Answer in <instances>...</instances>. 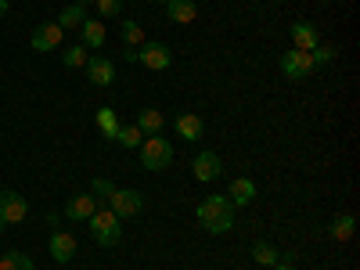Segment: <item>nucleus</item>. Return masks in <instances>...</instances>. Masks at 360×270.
Listing matches in <instances>:
<instances>
[{
    "mask_svg": "<svg viewBox=\"0 0 360 270\" xmlns=\"http://www.w3.org/2000/svg\"><path fill=\"white\" fill-rule=\"evenodd\" d=\"M195 217H198V224H202L209 234H227V231H234V205H231L227 195H209V198H202L198 209H195Z\"/></svg>",
    "mask_w": 360,
    "mask_h": 270,
    "instance_id": "nucleus-1",
    "label": "nucleus"
},
{
    "mask_svg": "<svg viewBox=\"0 0 360 270\" xmlns=\"http://www.w3.org/2000/svg\"><path fill=\"white\" fill-rule=\"evenodd\" d=\"M155 4H169V0H155Z\"/></svg>",
    "mask_w": 360,
    "mask_h": 270,
    "instance_id": "nucleus-32",
    "label": "nucleus"
},
{
    "mask_svg": "<svg viewBox=\"0 0 360 270\" xmlns=\"http://www.w3.org/2000/svg\"><path fill=\"white\" fill-rule=\"evenodd\" d=\"M86 22V8L83 4H72V8H65L62 15H58V25H62V33L65 29H79Z\"/></svg>",
    "mask_w": 360,
    "mask_h": 270,
    "instance_id": "nucleus-20",
    "label": "nucleus"
},
{
    "mask_svg": "<svg viewBox=\"0 0 360 270\" xmlns=\"http://www.w3.org/2000/svg\"><path fill=\"white\" fill-rule=\"evenodd\" d=\"M94 213H98V195H72L65 202V217L72 224H83V220H90Z\"/></svg>",
    "mask_w": 360,
    "mask_h": 270,
    "instance_id": "nucleus-10",
    "label": "nucleus"
},
{
    "mask_svg": "<svg viewBox=\"0 0 360 270\" xmlns=\"http://www.w3.org/2000/svg\"><path fill=\"white\" fill-rule=\"evenodd\" d=\"M317 65H314V58H310V51H285L281 54V72L288 76V79H307L310 72H314Z\"/></svg>",
    "mask_w": 360,
    "mask_h": 270,
    "instance_id": "nucleus-6",
    "label": "nucleus"
},
{
    "mask_svg": "<svg viewBox=\"0 0 360 270\" xmlns=\"http://www.w3.org/2000/svg\"><path fill=\"white\" fill-rule=\"evenodd\" d=\"M0 231H4V224H0Z\"/></svg>",
    "mask_w": 360,
    "mask_h": 270,
    "instance_id": "nucleus-33",
    "label": "nucleus"
},
{
    "mask_svg": "<svg viewBox=\"0 0 360 270\" xmlns=\"http://www.w3.org/2000/svg\"><path fill=\"white\" fill-rule=\"evenodd\" d=\"M62 37L65 33H62V25H58V22H40L29 40H33V51H54L58 44H62Z\"/></svg>",
    "mask_w": 360,
    "mask_h": 270,
    "instance_id": "nucleus-11",
    "label": "nucleus"
},
{
    "mask_svg": "<svg viewBox=\"0 0 360 270\" xmlns=\"http://www.w3.org/2000/svg\"><path fill=\"white\" fill-rule=\"evenodd\" d=\"M112 141H115V144H123V148H141V141H144V134H141L137 127H119Z\"/></svg>",
    "mask_w": 360,
    "mask_h": 270,
    "instance_id": "nucleus-24",
    "label": "nucleus"
},
{
    "mask_svg": "<svg viewBox=\"0 0 360 270\" xmlns=\"http://www.w3.org/2000/svg\"><path fill=\"white\" fill-rule=\"evenodd\" d=\"M173 127H176V137H184V141H198V137L205 134V123H202L195 112L176 115V119H173Z\"/></svg>",
    "mask_w": 360,
    "mask_h": 270,
    "instance_id": "nucleus-16",
    "label": "nucleus"
},
{
    "mask_svg": "<svg viewBox=\"0 0 360 270\" xmlns=\"http://www.w3.org/2000/svg\"><path fill=\"white\" fill-rule=\"evenodd\" d=\"M353 231H356V220H353V213H342V217H335V220H332V227H328V234H332L335 242H349V238H353Z\"/></svg>",
    "mask_w": 360,
    "mask_h": 270,
    "instance_id": "nucleus-19",
    "label": "nucleus"
},
{
    "mask_svg": "<svg viewBox=\"0 0 360 270\" xmlns=\"http://www.w3.org/2000/svg\"><path fill=\"white\" fill-rule=\"evenodd\" d=\"M79 37H83V47H86V51H98V47H105V22H98V18H86V22L79 25Z\"/></svg>",
    "mask_w": 360,
    "mask_h": 270,
    "instance_id": "nucleus-17",
    "label": "nucleus"
},
{
    "mask_svg": "<svg viewBox=\"0 0 360 270\" xmlns=\"http://www.w3.org/2000/svg\"><path fill=\"white\" fill-rule=\"evenodd\" d=\"M86 224H90V234H94V242H98V245L112 249V245H119V242H123V220H119V217L112 213L108 205H105V209L98 205V213L90 217Z\"/></svg>",
    "mask_w": 360,
    "mask_h": 270,
    "instance_id": "nucleus-2",
    "label": "nucleus"
},
{
    "mask_svg": "<svg viewBox=\"0 0 360 270\" xmlns=\"http://www.w3.org/2000/svg\"><path fill=\"white\" fill-rule=\"evenodd\" d=\"M252 259L263 263V266H274V263L281 259V249H274L270 242H256V245H252Z\"/></svg>",
    "mask_w": 360,
    "mask_h": 270,
    "instance_id": "nucleus-22",
    "label": "nucleus"
},
{
    "mask_svg": "<svg viewBox=\"0 0 360 270\" xmlns=\"http://www.w3.org/2000/svg\"><path fill=\"white\" fill-rule=\"evenodd\" d=\"M0 270H37V266L25 252H4L0 256Z\"/></svg>",
    "mask_w": 360,
    "mask_h": 270,
    "instance_id": "nucleus-23",
    "label": "nucleus"
},
{
    "mask_svg": "<svg viewBox=\"0 0 360 270\" xmlns=\"http://www.w3.org/2000/svg\"><path fill=\"white\" fill-rule=\"evenodd\" d=\"M83 69H86V79L94 83V86H112L115 83V65L108 62L105 54H90Z\"/></svg>",
    "mask_w": 360,
    "mask_h": 270,
    "instance_id": "nucleus-9",
    "label": "nucleus"
},
{
    "mask_svg": "<svg viewBox=\"0 0 360 270\" xmlns=\"http://www.w3.org/2000/svg\"><path fill=\"white\" fill-rule=\"evenodd\" d=\"M310 58H314V65H328V62H335V47L332 44H317L310 51Z\"/></svg>",
    "mask_w": 360,
    "mask_h": 270,
    "instance_id": "nucleus-27",
    "label": "nucleus"
},
{
    "mask_svg": "<svg viewBox=\"0 0 360 270\" xmlns=\"http://www.w3.org/2000/svg\"><path fill=\"white\" fill-rule=\"evenodd\" d=\"M94 4H98L101 18H115L119 11H123V0H94Z\"/></svg>",
    "mask_w": 360,
    "mask_h": 270,
    "instance_id": "nucleus-28",
    "label": "nucleus"
},
{
    "mask_svg": "<svg viewBox=\"0 0 360 270\" xmlns=\"http://www.w3.org/2000/svg\"><path fill=\"white\" fill-rule=\"evenodd\" d=\"M105 202H108V209H112L119 220H130V217H137L141 209H144V198L137 191H130V188H112V195Z\"/></svg>",
    "mask_w": 360,
    "mask_h": 270,
    "instance_id": "nucleus-5",
    "label": "nucleus"
},
{
    "mask_svg": "<svg viewBox=\"0 0 360 270\" xmlns=\"http://www.w3.org/2000/svg\"><path fill=\"white\" fill-rule=\"evenodd\" d=\"M86 58H90V51L76 44V47H69V51L62 54V62H65V69H83V65H86Z\"/></svg>",
    "mask_w": 360,
    "mask_h": 270,
    "instance_id": "nucleus-26",
    "label": "nucleus"
},
{
    "mask_svg": "<svg viewBox=\"0 0 360 270\" xmlns=\"http://www.w3.org/2000/svg\"><path fill=\"white\" fill-rule=\"evenodd\" d=\"M134 127H137L144 137H155V134H162V130H166V119H162V112H159V108H141Z\"/></svg>",
    "mask_w": 360,
    "mask_h": 270,
    "instance_id": "nucleus-15",
    "label": "nucleus"
},
{
    "mask_svg": "<svg viewBox=\"0 0 360 270\" xmlns=\"http://www.w3.org/2000/svg\"><path fill=\"white\" fill-rule=\"evenodd\" d=\"M166 15H169L173 22H180V25H188V22L198 18V8H195V0H169Z\"/></svg>",
    "mask_w": 360,
    "mask_h": 270,
    "instance_id": "nucleus-18",
    "label": "nucleus"
},
{
    "mask_svg": "<svg viewBox=\"0 0 360 270\" xmlns=\"http://www.w3.org/2000/svg\"><path fill=\"white\" fill-rule=\"evenodd\" d=\"M25 213H29V205H25V198L18 191H11V188L0 191V224H4V227L8 224H22Z\"/></svg>",
    "mask_w": 360,
    "mask_h": 270,
    "instance_id": "nucleus-7",
    "label": "nucleus"
},
{
    "mask_svg": "<svg viewBox=\"0 0 360 270\" xmlns=\"http://www.w3.org/2000/svg\"><path fill=\"white\" fill-rule=\"evenodd\" d=\"M119 127H123V123H119V115H115V108H98V130L112 141L115 137V130Z\"/></svg>",
    "mask_w": 360,
    "mask_h": 270,
    "instance_id": "nucleus-21",
    "label": "nucleus"
},
{
    "mask_svg": "<svg viewBox=\"0 0 360 270\" xmlns=\"http://www.w3.org/2000/svg\"><path fill=\"white\" fill-rule=\"evenodd\" d=\"M227 198H231L234 209H238V205H249V202L256 198V180H252V176H238V180H231Z\"/></svg>",
    "mask_w": 360,
    "mask_h": 270,
    "instance_id": "nucleus-14",
    "label": "nucleus"
},
{
    "mask_svg": "<svg viewBox=\"0 0 360 270\" xmlns=\"http://www.w3.org/2000/svg\"><path fill=\"white\" fill-rule=\"evenodd\" d=\"M8 8H11V4H8V0H0V18H4V15H8Z\"/></svg>",
    "mask_w": 360,
    "mask_h": 270,
    "instance_id": "nucleus-30",
    "label": "nucleus"
},
{
    "mask_svg": "<svg viewBox=\"0 0 360 270\" xmlns=\"http://www.w3.org/2000/svg\"><path fill=\"white\" fill-rule=\"evenodd\" d=\"M270 270H299V266H295V263H292L288 256H281V259H278L274 266H270Z\"/></svg>",
    "mask_w": 360,
    "mask_h": 270,
    "instance_id": "nucleus-29",
    "label": "nucleus"
},
{
    "mask_svg": "<svg viewBox=\"0 0 360 270\" xmlns=\"http://www.w3.org/2000/svg\"><path fill=\"white\" fill-rule=\"evenodd\" d=\"M119 33H123V44H127V47H141V44H144L141 22H123V29H119Z\"/></svg>",
    "mask_w": 360,
    "mask_h": 270,
    "instance_id": "nucleus-25",
    "label": "nucleus"
},
{
    "mask_svg": "<svg viewBox=\"0 0 360 270\" xmlns=\"http://www.w3.org/2000/svg\"><path fill=\"white\" fill-rule=\"evenodd\" d=\"M191 173H195L198 184H213V180L224 173V159L217 152H198L195 162H191Z\"/></svg>",
    "mask_w": 360,
    "mask_h": 270,
    "instance_id": "nucleus-8",
    "label": "nucleus"
},
{
    "mask_svg": "<svg viewBox=\"0 0 360 270\" xmlns=\"http://www.w3.org/2000/svg\"><path fill=\"white\" fill-rule=\"evenodd\" d=\"M288 37H292V47H295V51H314V47L321 44V33H317L310 22H295V25L288 29Z\"/></svg>",
    "mask_w": 360,
    "mask_h": 270,
    "instance_id": "nucleus-13",
    "label": "nucleus"
},
{
    "mask_svg": "<svg viewBox=\"0 0 360 270\" xmlns=\"http://www.w3.org/2000/svg\"><path fill=\"white\" fill-rule=\"evenodd\" d=\"M169 162H173V144H169L162 134L141 141V166H144V169L159 173V169H166Z\"/></svg>",
    "mask_w": 360,
    "mask_h": 270,
    "instance_id": "nucleus-3",
    "label": "nucleus"
},
{
    "mask_svg": "<svg viewBox=\"0 0 360 270\" xmlns=\"http://www.w3.org/2000/svg\"><path fill=\"white\" fill-rule=\"evenodd\" d=\"M137 62H141L144 69H152V72H166V69L173 65V51H169L166 44H159V40H144V44L137 47Z\"/></svg>",
    "mask_w": 360,
    "mask_h": 270,
    "instance_id": "nucleus-4",
    "label": "nucleus"
},
{
    "mask_svg": "<svg viewBox=\"0 0 360 270\" xmlns=\"http://www.w3.org/2000/svg\"><path fill=\"white\" fill-rule=\"evenodd\" d=\"M76 238L69 234V231H62V227H54L51 231V256L58 259V263H69L72 256H76Z\"/></svg>",
    "mask_w": 360,
    "mask_h": 270,
    "instance_id": "nucleus-12",
    "label": "nucleus"
},
{
    "mask_svg": "<svg viewBox=\"0 0 360 270\" xmlns=\"http://www.w3.org/2000/svg\"><path fill=\"white\" fill-rule=\"evenodd\" d=\"M76 4H83V8H86V4H94V0H76Z\"/></svg>",
    "mask_w": 360,
    "mask_h": 270,
    "instance_id": "nucleus-31",
    "label": "nucleus"
}]
</instances>
